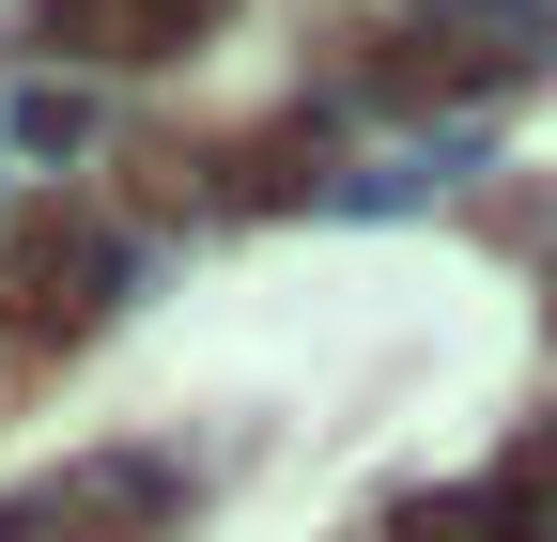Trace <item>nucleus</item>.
<instances>
[{"label":"nucleus","mask_w":557,"mask_h":542,"mask_svg":"<svg viewBox=\"0 0 557 542\" xmlns=\"http://www.w3.org/2000/svg\"><path fill=\"white\" fill-rule=\"evenodd\" d=\"M201 16H218V0H62V32H78V47H124V62L139 47H186Z\"/></svg>","instance_id":"1"},{"label":"nucleus","mask_w":557,"mask_h":542,"mask_svg":"<svg viewBox=\"0 0 557 542\" xmlns=\"http://www.w3.org/2000/svg\"><path fill=\"white\" fill-rule=\"evenodd\" d=\"M94 280H109V248H94V233H32V248H16V310H47V325H62V310H94Z\"/></svg>","instance_id":"2"}]
</instances>
